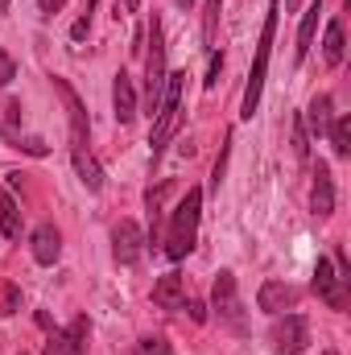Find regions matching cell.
I'll return each mask as SVG.
<instances>
[{
	"label": "cell",
	"instance_id": "obj_24",
	"mask_svg": "<svg viewBox=\"0 0 351 355\" xmlns=\"http://www.w3.org/2000/svg\"><path fill=\"white\" fill-rule=\"evenodd\" d=\"M132 355H174V347H170L162 335H149V339H141V343H137V352H132Z\"/></svg>",
	"mask_w": 351,
	"mask_h": 355
},
{
	"label": "cell",
	"instance_id": "obj_19",
	"mask_svg": "<svg viewBox=\"0 0 351 355\" xmlns=\"http://www.w3.org/2000/svg\"><path fill=\"white\" fill-rule=\"evenodd\" d=\"M343 54H348V46H343V21H331L327 37H323V58H327V67H339Z\"/></svg>",
	"mask_w": 351,
	"mask_h": 355
},
{
	"label": "cell",
	"instance_id": "obj_5",
	"mask_svg": "<svg viewBox=\"0 0 351 355\" xmlns=\"http://www.w3.org/2000/svg\"><path fill=\"white\" fill-rule=\"evenodd\" d=\"M211 306H215V314H219V318H223L236 335H244V331H248V322H244V306H240V293H236V277H232L228 268L215 277Z\"/></svg>",
	"mask_w": 351,
	"mask_h": 355
},
{
	"label": "cell",
	"instance_id": "obj_21",
	"mask_svg": "<svg viewBox=\"0 0 351 355\" xmlns=\"http://www.w3.org/2000/svg\"><path fill=\"white\" fill-rule=\"evenodd\" d=\"M327 137H331V145H335V157H348V153H351V120H348V116L331 120Z\"/></svg>",
	"mask_w": 351,
	"mask_h": 355
},
{
	"label": "cell",
	"instance_id": "obj_9",
	"mask_svg": "<svg viewBox=\"0 0 351 355\" xmlns=\"http://www.w3.org/2000/svg\"><path fill=\"white\" fill-rule=\"evenodd\" d=\"M87 339H91V322L87 318H75L71 327H62V331L50 335L46 355H87Z\"/></svg>",
	"mask_w": 351,
	"mask_h": 355
},
{
	"label": "cell",
	"instance_id": "obj_23",
	"mask_svg": "<svg viewBox=\"0 0 351 355\" xmlns=\"http://www.w3.org/2000/svg\"><path fill=\"white\" fill-rule=\"evenodd\" d=\"M293 157H298V162H306V157H310V132H306L302 116H293Z\"/></svg>",
	"mask_w": 351,
	"mask_h": 355
},
{
	"label": "cell",
	"instance_id": "obj_31",
	"mask_svg": "<svg viewBox=\"0 0 351 355\" xmlns=\"http://www.w3.org/2000/svg\"><path fill=\"white\" fill-rule=\"evenodd\" d=\"M4 8H8V0H0V12H4Z\"/></svg>",
	"mask_w": 351,
	"mask_h": 355
},
{
	"label": "cell",
	"instance_id": "obj_4",
	"mask_svg": "<svg viewBox=\"0 0 351 355\" xmlns=\"http://www.w3.org/2000/svg\"><path fill=\"white\" fill-rule=\"evenodd\" d=\"M149 71H145V107H149V116H157V107H162V95H166V79H170V71H166V33H162V21L153 17V25H149Z\"/></svg>",
	"mask_w": 351,
	"mask_h": 355
},
{
	"label": "cell",
	"instance_id": "obj_20",
	"mask_svg": "<svg viewBox=\"0 0 351 355\" xmlns=\"http://www.w3.org/2000/svg\"><path fill=\"white\" fill-rule=\"evenodd\" d=\"M0 236L4 240H17L21 236V211H17L12 194H4V190H0Z\"/></svg>",
	"mask_w": 351,
	"mask_h": 355
},
{
	"label": "cell",
	"instance_id": "obj_11",
	"mask_svg": "<svg viewBox=\"0 0 351 355\" xmlns=\"http://www.w3.org/2000/svg\"><path fill=\"white\" fill-rule=\"evenodd\" d=\"M310 211H314L318 219H331V215H335V178H331V166H327V162H318V166H314Z\"/></svg>",
	"mask_w": 351,
	"mask_h": 355
},
{
	"label": "cell",
	"instance_id": "obj_22",
	"mask_svg": "<svg viewBox=\"0 0 351 355\" xmlns=\"http://www.w3.org/2000/svg\"><path fill=\"white\" fill-rule=\"evenodd\" d=\"M219 4L223 0H207L203 4V42H207L211 54H215V33H219Z\"/></svg>",
	"mask_w": 351,
	"mask_h": 355
},
{
	"label": "cell",
	"instance_id": "obj_10",
	"mask_svg": "<svg viewBox=\"0 0 351 355\" xmlns=\"http://www.w3.org/2000/svg\"><path fill=\"white\" fill-rule=\"evenodd\" d=\"M343 285H348V281L335 272L331 261H318V265H314V293H318L331 310H343V306H348V289H343Z\"/></svg>",
	"mask_w": 351,
	"mask_h": 355
},
{
	"label": "cell",
	"instance_id": "obj_6",
	"mask_svg": "<svg viewBox=\"0 0 351 355\" xmlns=\"http://www.w3.org/2000/svg\"><path fill=\"white\" fill-rule=\"evenodd\" d=\"M268 343L277 355H302L306 343H310V322L302 314H277V322L268 327Z\"/></svg>",
	"mask_w": 351,
	"mask_h": 355
},
{
	"label": "cell",
	"instance_id": "obj_29",
	"mask_svg": "<svg viewBox=\"0 0 351 355\" xmlns=\"http://www.w3.org/2000/svg\"><path fill=\"white\" fill-rule=\"evenodd\" d=\"M186 310H190V318H194V322H207V310H203L198 302H186Z\"/></svg>",
	"mask_w": 351,
	"mask_h": 355
},
{
	"label": "cell",
	"instance_id": "obj_32",
	"mask_svg": "<svg viewBox=\"0 0 351 355\" xmlns=\"http://www.w3.org/2000/svg\"><path fill=\"white\" fill-rule=\"evenodd\" d=\"M323 355H335V352H323Z\"/></svg>",
	"mask_w": 351,
	"mask_h": 355
},
{
	"label": "cell",
	"instance_id": "obj_28",
	"mask_svg": "<svg viewBox=\"0 0 351 355\" xmlns=\"http://www.w3.org/2000/svg\"><path fill=\"white\" fill-rule=\"evenodd\" d=\"M67 8V0H37V12L42 17H54V12H62Z\"/></svg>",
	"mask_w": 351,
	"mask_h": 355
},
{
	"label": "cell",
	"instance_id": "obj_13",
	"mask_svg": "<svg viewBox=\"0 0 351 355\" xmlns=\"http://www.w3.org/2000/svg\"><path fill=\"white\" fill-rule=\"evenodd\" d=\"M29 248H33V261H37V265H54V261L62 257V236H58V227H54V223L33 227Z\"/></svg>",
	"mask_w": 351,
	"mask_h": 355
},
{
	"label": "cell",
	"instance_id": "obj_30",
	"mask_svg": "<svg viewBox=\"0 0 351 355\" xmlns=\"http://www.w3.org/2000/svg\"><path fill=\"white\" fill-rule=\"evenodd\" d=\"M137 4H141V0H124V12H137Z\"/></svg>",
	"mask_w": 351,
	"mask_h": 355
},
{
	"label": "cell",
	"instance_id": "obj_25",
	"mask_svg": "<svg viewBox=\"0 0 351 355\" xmlns=\"http://www.w3.org/2000/svg\"><path fill=\"white\" fill-rule=\"evenodd\" d=\"M87 33H91V0H83V17L71 25V37L75 42H87Z\"/></svg>",
	"mask_w": 351,
	"mask_h": 355
},
{
	"label": "cell",
	"instance_id": "obj_2",
	"mask_svg": "<svg viewBox=\"0 0 351 355\" xmlns=\"http://www.w3.org/2000/svg\"><path fill=\"white\" fill-rule=\"evenodd\" d=\"M277 12H281V4L273 0V4H268V12H264L261 42H257V62H252L248 87H244V103H240V116H244V120H252V116H257V107H261L264 75H268V54H273V37H277Z\"/></svg>",
	"mask_w": 351,
	"mask_h": 355
},
{
	"label": "cell",
	"instance_id": "obj_12",
	"mask_svg": "<svg viewBox=\"0 0 351 355\" xmlns=\"http://www.w3.org/2000/svg\"><path fill=\"white\" fill-rule=\"evenodd\" d=\"M302 302V289H293L289 281H264L261 293H257V306L264 314H281V310H293Z\"/></svg>",
	"mask_w": 351,
	"mask_h": 355
},
{
	"label": "cell",
	"instance_id": "obj_16",
	"mask_svg": "<svg viewBox=\"0 0 351 355\" xmlns=\"http://www.w3.org/2000/svg\"><path fill=\"white\" fill-rule=\"evenodd\" d=\"M112 112H116L120 124H128V120L137 116V87H132V79H128L124 71H120L116 83H112Z\"/></svg>",
	"mask_w": 351,
	"mask_h": 355
},
{
	"label": "cell",
	"instance_id": "obj_14",
	"mask_svg": "<svg viewBox=\"0 0 351 355\" xmlns=\"http://www.w3.org/2000/svg\"><path fill=\"white\" fill-rule=\"evenodd\" d=\"M318 21H323V4L314 0L306 12H302V25H298V46H293V67H302L310 58V46H314V33H318Z\"/></svg>",
	"mask_w": 351,
	"mask_h": 355
},
{
	"label": "cell",
	"instance_id": "obj_8",
	"mask_svg": "<svg viewBox=\"0 0 351 355\" xmlns=\"http://www.w3.org/2000/svg\"><path fill=\"white\" fill-rule=\"evenodd\" d=\"M54 87H58V95H62V103H67V116H71V149H91L87 112H83L79 95L71 91V83H67V79H54Z\"/></svg>",
	"mask_w": 351,
	"mask_h": 355
},
{
	"label": "cell",
	"instance_id": "obj_26",
	"mask_svg": "<svg viewBox=\"0 0 351 355\" xmlns=\"http://www.w3.org/2000/svg\"><path fill=\"white\" fill-rule=\"evenodd\" d=\"M17 310H21V293L12 285H4L0 289V314H17Z\"/></svg>",
	"mask_w": 351,
	"mask_h": 355
},
{
	"label": "cell",
	"instance_id": "obj_18",
	"mask_svg": "<svg viewBox=\"0 0 351 355\" xmlns=\"http://www.w3.org/2000/svg\"><path fill=\"white\" fill-rule=\"evenodd\" d=\"M71 162H75V174H79V182L87 190H103V170H99L91 149H71Z\"/></svg>",
	"mask_w": 351,
	"mask_h": 355
},
{
	"label": "cell",
	"instance_id": "obj_33",
	"mask_svg": "<svg viewBox=\"0 0 351 355\" xmlns=\"http://www.w3.org/2000/svg\"><path fill=\"white\" fill-rule=\"evenodd\" d=\"M21 355H25V352H21Z\"/></svg>",
	"mask_w": 351,
	"mask_h": 355
},
{
	"label": "cell",
	"instance_id": "obj_15",
	"mask_svg": "<svg viewBox=\"0 0 351 355\" xmlns=\"http://www.w3.org/2000/svg\"><path fill=\"white\" fill-rule=\"evenodd\" d=\"M153 306H162V310H186V285H182L178 272L157 277V285H153Z\"/></svg>",
	"mask_w": 351,
	"mask_h": 355
},
{
	"label": "cell",
	"instance_id": "obj_7",
	"mask_svg": "<svg viewBox=\"0 0 351 355\" xmlns=\"http://www.w3.org/2000/svg\"><path fill=\"white\" fill-rule=\"evenodd\" d=\"M141 252H145V232H141L132 219H120L116 232H112V257H116L120 265H137Z\"/></svg>",
	"mask_w": 351,
	"mask_h": 355
},
{
	"label": "cell",
	"instance_id": "obj_1",
	"mask_svg": "<svg viewBox=\"0 0 351 355\" xmlns=\"http://www.w3.org/2000/svg\"><path fill=\"white\" fill-rule=\"evenodd\" d=\"M198 215H203V190H186V198L174 207L170 232H166V257L186 261L198 244Z\"/></svg>",
	"mask_w": 351,
	"mask_h": 355
},
{
	"label": "cell",
	"instance_id": "obj_17",
	"mask_svg": "<svg viewBox=\"0 0 351 355\" xmlns=\"http://www.w3.org/2000/svg\"><path fill=\"white\" fill-rule=\"evenodd\" d=\"M331 120H335V116H331V95H314L310 107H306V116H302L306 132H310V137H327Z\"/></svg>",
	"mask_w": 351,
	"mask_h": 355
},
{
	"label": "cell",
	"instance_id": "obj_3",
	"mask_svg": "<svg viewBox=\"0 0 351 355\" xmlns=\"http://www.w3.org/2000/svg\"><path fill=\"white\" fill-rule=\"evenodd\" d=\"M182 91H186V75L174 71V75L166 79V95H162V107H157V124H153V137H149L153 162L162 157V149L170 145V137L178 132V120H182Z\"/></svg>",
	"mask_w": 351,
	"mask_h": 355
},
{
	"label": "cell",
	"instance_id": "obj_27",
	"mask_svg": "<svg viewBox=\"0 0 351 355\" xmlns=\"http://www.w3.org/2000/svg\"><path fill=\"white\" fill-rule=\"evenodd\" d=\"M12 79H17V62H12V58L0 50V87H8Z\"/></svg>",
	"mask_w": 351,
	"mask_h": 355
}]
</instances>
